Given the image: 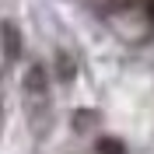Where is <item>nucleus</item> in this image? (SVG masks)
Returning a JSON list of instances; mask_svg holds the SVG:
<instances>
[{"label":"nucleus","mask_w":154,"mask_h":154,"mask_svg":"<svg viewBox=\"0 0 154 154\" xmlns=\"http://www.w3.org/2000/svg\"><path fill=\"white\" fill-rule=\"evenodd\" d=\"M56 74H60V81H74L77 67H74V60H70L67 53H60V56H56Z\"/></svg>","instance_id":"nucleus-1"},{"label":"nucleus","mask_w":154,"mask_h":154,"mask_svg":"<svg viewBox=\"0 0 154 154\" xmlns=\"http://www.w3.org/2000/svg\"><path fill=\"white\" fill-rule=\"evenodd\" d=\"M98 151L102 154H123V147L116 144V140H98Z\"/></svg>","instance_id":"nucleus-4"},{"label":"nucleus","mask_w":154,"mask_h":154,"mask_svg":"<svg viewBox=\"0 0 154 154\" xmlns=\"http://www.w3.org/2000/svg\"><path fill=\"white\" fill-rule=\"evenodd\" d=\"M28 91H46V74H42V67H32L28 70Z\"/></svg>","instance_id":"nucleus-3"},{"label":"nucleus","mask_w":154,"mask_h":154,"mask_svg":"<svg viewBox=\"0 0 154 154\" xmlns=\"http://www.w3.org/2000/svg\"><path fill=\"white\" fill-rule=\"evenodd\" d=\"M4 46H7V56H18L21 53V38H18V28H14V25L4 28Z\"/></svg>","instance_id":"nucleus-2"}]
</instances>
